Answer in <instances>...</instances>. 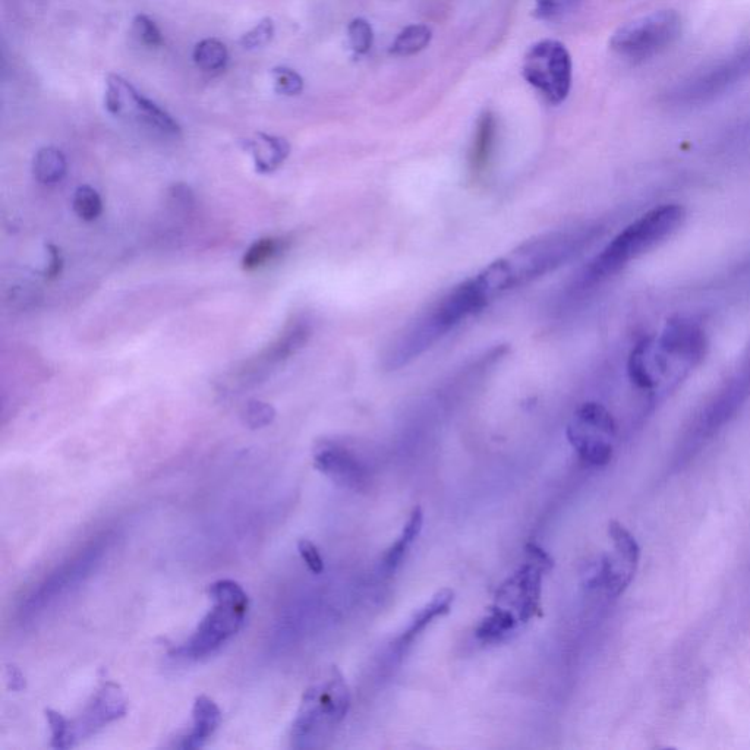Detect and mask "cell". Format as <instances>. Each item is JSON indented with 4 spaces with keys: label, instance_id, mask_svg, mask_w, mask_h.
<instances>
[{
    "label": "cell",
    "instance_id": "obj_1",
    "mask_svg": "<svg viewBox=\"0 0 750 750\" xmlns=\"http://www.w3.org/2000/svg\"><path fill=\"white\" fill-rule=\"evenodd\" d=\"M485 307H488L487 302L475 288L472 277L459 283L419 315L414 323L403 329L402 333L397 334L384 355V368L396 371L411 364L463 321L480 313Z\"/></svg>",
    "mask_w": 750,
    "mask_h": 750
},
{
    "label": "cell",
    "instance_id": "obj_2",
    "mask_svg": "<svg viewBox=\"0 0 750 750\" xmlns=\"http://www.w3.org/2000/svg\"><path fill=\"white\" fill-rule=\"evenodd\" d=\"M685 219L686 210L679 204H667L648 211L619 233L591 261L584 274V283L592 285L619 273L630 261L641 257L673 235Z\"/></svg>",
    "mask_w": 750,
    "mask_h": 750
},
{
    "label": "cell",
    "instance_id": "obj_3",
    "mask_svg": "<svg viewBox=\"0 0 750 750\" xmlns=\"http://www.w3.org/2000/svg\"><path fill=\"white\" fill-rule=\"evenodd\" d=\"M213 608L201 620L194 635L185 644L173 649L178 660L198 661L219 651L244 626L250 600L242 586L222 579L210 586Z\"/></svg>",
    "mask_w": 750,
    "mask_h": 750
},
{
    "label": "cell",
    "instance_id": "obj_4",
    "mask_svg": "<svg viewBox=\"0 0 750 750\" xmlns=\"http://www.w3.org/2000/svg\"><path fill=\"white\" fill-rule=\"evenodd\" d=\"M351 708V692L342 673L333 668L329 679L305 692L292 726V746L298 749L317 748L321 740L343 720Z\"/></svg>",
    "mask_w": 750,
    "mask_h": 750
},
{
    "label": "cell",
    "instance_id": "obj_5",
    "mask_svg": "<svg viewBox=\"0 0 750 750\" xmlns=\"http://www.w3.org/2000/svg\"><path fill=\"white\" fill-rule=\"evenodd\" d=\"M682 28L676 11L652 12L622 25L611 37V50L630 61H642L676 43Z\"/></svg>",
    "mask_w": 750,
    "mask_h": 750
},
{
    "label": "cell",
    "instance_id": "obj_6",
    "mask_svg": "<svg viewBox=\"0 0 750 750\" xmlns=\"http://www.w3.org/2000/svg\"><path fill=\"white\" fill-rule=\"evenodd\" d=\"M526 562L497 589L496 604L518 617L521 625L541 614L542 576L553 567V559L540 545H526Z\"/></svg>",
    "mask_w": 750,
    "mask_h": 750
},
{
    "label": "cell",
    "instance_id": "obj_7",
    "mask_svg": "<svg viewBox=\"0 0 750 750\" xmlns=\"http://www.w3.org/2000/svg\"><path fill=\"white\" fill-rule=\"evenodd\" d=\"M572 58L557 40L534 44L523 59V78L551 105H560L572 88Z\"/></svg>",
    "mask_w": 750,
    "mask_h": 750
},
{
    "label": "cell",
    "instance_id": "obj_8",
    "mask_svg": "<svg viewBox=\"0 0 750 750\" xmlns=\"http://www.w3.org/2000/svg\"><path fill=\"white\" fill-rule=\"evenodd\" d=\"M614 437L616 421L600 403L579 406L567 425V440L579 458L597 468L608 465L613 458Z\"/></svg>",
    "mask_w": 750,
    "mask_h": 750
},
{
    "label": "cell",
    "instance_id": "obj_9",
    "mask_svg": "<svg viewBox=\"0 0 750 750\" xmlns=\"http://www.w3.org/2000/svg\"><path fill=\"white\" fill-rule=\"evenodd\" d=\"M106 84L105 105L110 115L122 116L131 113L141 124L150 126L166 137L181 135V126L178 122L162 107L138 93L121 75L110 74Z\"/></svg>",
    "mask_w": 750,
    "mask_h": 750
},
{
    "label": "cell",
    "instance_id": "obj_10",
    "mask_svg": "<svg viewBox=\"0 0 750 750\" xmlns=\"http://www.w3.org/2000/svg\"><path fill=\"white\" fill-rule=\"evenodd\" d=\"M750 396V343L746 348L745 355L740 359L739 367L734 371L729 380L721 387L720 392L714 396L711 403L705 406L701 417L698 419L696 433L699 437H707L714 434L718 428L723 427L733 415L739 411L740 406Z\"/></svg>",
    "mask_w": 750,
    "mask_h": 750
},
{
    "label": "cell",
    "instance_id": "obj_11",
    "mask_svg": "<svg viewBox=\"0 0 750 750\" xmlns=\"http://www.w3.org/2000/svg\"><path fill=\"white\" fill-rule=\"evenodd\" d=\"M126 714V699L121 686L105 682L94 693L80 717L69 721V748L84 742L107 724L119 720Z\"/></svg>",
    "mask_w": 750,
    "mask_h": 750
},
{
    "label": "cell",
    "instance_id": "obj_12",
    "mask_svg": "<svg viewBox=\"0 0 750 750\" xmlns=\"http://www.w3.org/2000/svg\"><path fill=\"white\" fill-rule=\"evenodd\" d=\"M314 466L330 480L352 490L368 484L367 466L354 450L334 440H324L314 449Z\"/></svg>",
    "mask_w": 750,
    "mask_h": 750
},
{
    "label": "cell",
    "instance_id": "obj_13",
    "mask_svg": "<svg viewBox=\"0 0 750 750\" xmlns=\"http://www.w3.org/2000/svg\"><path fill=\"white\" fill-rule=\"evenodd\" d=\"M102 547H91L85 550L83 554L75 557L72 562L66 563L58 572L53 573L49 579L36 592L25 607L24 613H39L42 608L49 605L52 601L58 600L61 595L66 594L69 588L77 585L81 578L91 572L93 566H96L102 557Z\"/></svg>",
    "mask_w": 750,
    "mask_h": 750
},
{
    "label": "cell",
    "instance_id": "obj_14",
    "mask_svg": "<svg viewBox=\"0 0 750 750\" xmlns=\"http://www.w3.org/2000/svg\"><path fill=\"white\" fill-rule=\"evenodd\" d=\"M657 342L664 351L689 368L699 364L707 351V337H705L704 330L698 324L685 318L670 321Z\"/></svg>",
    "mask_w": 750,
    "mask_h": 750
},
{
    "label": "cell",
    "instance_id": "obj_15",
    "mask_svg": "<svg viewBox=\"0 0 750 750\" xmlns=\"http://www.w3.org/2000/svg\"><path fill=\"white\" fill-rule=\"evenodd\" d=\"M311 330L310 324L305 320L293 321L291 326L286 327L285 332L280 334L279 339L269 346L266 352L258 358V364L254 367L247 368V374L251 377H255V374L261 373V371L269 370L274 365L280 364V362L288 359L289 356L298 352L302 346L307 343L310 339Z\"/></svg>",
    "mask_w": 750,
    "mask_h": 750
},
{
    "label": "cell",
    "instance_id": "obj_16",
    "mask_svg": "<svg viewBox=\"0 0 750 750\" xmlns=\"http://www.w3.org/2000/svg\"><path fill=\"white\" fill-rule=\"evenodd\" d=\"M496 140L497 119L493 112L487 110L478 119L471 153H469V170L475 181L481 179L490 169L494 150H496Z\"/></svg>",
    "mask_w": 750,
    "mask_h": 750
},
{
    "label": "cell",
    "instance_id": "obj_17",
    "mask_svg": "<svg viewBox=\"0 0 750 750\" xmlns=\"http://www.w3.org/2000/svg\"><path fill=\"white\" fill-rule=\"evenodd\" d=\"M222 723V712L216 702L207 696L201 695L195 699L192 708V730L187 736L182 737L179 748L194 750L204 748L207 740L213 736L214 731Z\"/></svg>",
    "mask_w": 750,
    "mask_h": 750
},
{
    "label": "cell",
    "instance_id": "obj_18",
    "mask_svg": "<svg viewBox=\"0 0 750 750\" xmlns=\"http://www.w3.org/2000/svg\"><path fill=\"white\" fill-rule=\"evenodd\" d=\"M453 601H455V592H453L452 589H441L440 592H437V594L434 595L433 600H431L430 603L425 604L424 607L415 614L414 619L409 623L408 629H406L405 632L399 636V639H397L396 648L399 649V651L408 648L409 644H412L414 639L417 638L418 635H421V632H424L425 627L433 623V620L450 613Z\"/></svg>",
    "mask_w": 750,
    "mask_h": 750
},
{
    "label": "cell",
    "instance_id": "obj_19",
    "mask_svg": "<svg viewBox=\"0 0 750 750\" xmlns=\"http://www.w3.org/2000/svg\"><path fill=\"white\" fill-rule=\"evenodd\" d=\"M245 147L251 151L255 167L261 173H271L279 169L291 153V144L288 140L264 132L255 135L254 140L247 141Z\"/></svg>",
    "mask_w": 750,
    "mask_h": 750
},
{
    "label": "cell",
    "instance_id": "obj_20",
    "mask_svg": "<svg viewBox=\"0 0 750 750\" xmlns=\"http://www.w3.org/2000/svg\"><path fill=\"white\" fill-rule=\"evenodd\" d=\"M519 626H521V622L512 611L494 604L488 616L482 619L475 633H477V638L480 641L487 642V644H496V642L509 638Z\"/></svg>",
    "mask_w": 750,
    "mask_h": 750
},
{
    "label": "cell",
    "instance_id": "obj_21",
    "mask_svg": "<svg viewBox=\"0 0 750 750\" xmlns=\"http://www.w3.org/2000/svg\"><path fill=\"white\" fill-rule=\"evenodd\" d=\"M422 526H424V513H422L421 507L418 506L412 510L408 522L403 526L400 537L397 538L395 544L384 554L383 563H381L384 572L393 573L400 566L403 557L408 553L409 547L414 544V541L421 534Z\"/></svg>",
    "mask_w": 750,
    "mask_h": 750
},
{
    "label": "cell",
    "instance_id": "obj_22",
    "mask_svg": "<svg viewBox=\"0 0 750 750\" xmlns=\"http://www.w3.org/2000/svg\"><path fill=\"white\" fill-rule=\"evenodd\" d=\"M66 165L65 156L61 150L55 147H44L37 151L33 162L34 178L42 185H56L65 178Z\"/></svg>",
    "mask_w": 750,
    "mask_h": 750
},
{
    "label": "cell",
    "instance_id": "obj_23",
    "mask_svg": "<svg viewBox=\"0 0 750 750\" xmlns=\"http://www.w3.org/2000/svg\"><path fill=\"white\" fill-rule=\"evenodd\" d=\"M431 39H433V31L427 25H409L396 37L390 53L395 56H402V58L417 55V53L427 49Z\"/></svg>",
    "mask_w": 750,
    "mask_h": 750
},
{
    "label": "cell",
    "instance_id": "obj_24",
    "mask_svg": "<svg viewBox=\"0 0 750 750\" xmlns=\"http://www.w3.org/2000/svg\"><path fill=\"white\" fill-rule=\"evenodd\" d=\"M192 58H194L195 65L203 71H220L228 63V47L220 40L204 39L195 46Z\"/></svg>",
    "mask_w": 750,
    "mask_h": 750
},
{
    "label": "cell",
    "instance_id": "obj_25",
    "mask_svg": "<svg viewBox=\"0 0 750 750\" xmlns=\"http://www.w3.org/2000/svg\"><path fill=\"white\" fill-rule=\"evenodd\" d=\"M283 250V241L274 238H263L255 241L242 258V269L254 271L266 266L269 261Z\"/></svg>",
    "mask_w": 750,
    "mask_h": 750
},
{
    "label": "cell",
    "instance_id": "obj_26",
    "mask_svg": "<svg viewBox=\"0 0 750 750\" xmlns=\"http://www.w3.org/2000/svg\"><path fill=\"white\" fill-rule=\"evenodd\" d=\"M75 214L84 222H93L102 214L103 201L96 189L83 185L78 187L72 200Z\"/></svg>",
    "mask_w": 750,
    "mask_h": 750
},
{
    "label": "cell",
    "instance_id": "obj_27",
    "mask_svg": "<svg viewBox=\"0 0 750 750\" xmlns=\"http://www.w3.org/2000/svg\"><path fill=\"white\" fill-rule=\"evenodd\" d=\"M608 535H610L616 553L625 557L627 562L638 566L639 557H641V548H639L635 537L627 531L625 526L622 523L611 521L610 525H608Z\"/></svg>",
    "mask_w": 750,
    "mask_h": 750
},
{
    "label": "cell",
    "instance_id": "obj_28",
    "mask_svg": "<svg viewBox=\"0 0 750 750\" xmlns=\"http://www.w3.org/2000/svg\"><path fill=\"white\" fill-rule=\"evenodd\" d=\"M584 0H537L534 15L542 21H559L581 8Z\"/></svg>",
    "mask_w": 750,
    "mask_h": 750
},
{
    "label": "cell",
    "instance_id": "obj_29",
    "mask_svg": "<svg viewBox=\"0 0 750 750\" xmlns=\"http://www.w3.org/2000/svg\"><path fill=\"white\" fill-rule=\"evenodd\" d=\"M271 78H273L274 91L280 96H299L304 90V78L288 66H276L271 71Z\"/></svg>",
    "mask_w": 750,
    "mask_h": 750
},
{
    "label": "cell",
    "instance_id": "obj_30",
    "mask_svg": "<svg viewBox=\"0 0 750 750\" xmlns=\"http://www.w3.org/2000/svg\"><path fill=\"white\" fill-rule=\"evenodd\" d=\"M349 44L356 55L370 52L374 43L373 27L364 18H355L348 27Z\"/></svg>",
    "mask_w": 750,
    "mask_h": 750
},
{
    "label": "cell",
    "instance_id": "obj_31",
    "mask_svg": "<svg viewBox=\"0 0 750 750\" xmlns=\"http://www.w3.org/2000/svg\"><path fill=\"white\" fill-rule=\"evenodd\" d=\"M274 37V22L271 18H263L254 28H251L248 33L239 40V44L244 47L245 50H258L264 49L269 46L271 40Z\"/></svg>",
    "mask_w": 750,
    "mask_h": 750
},
{
    "label": "cell",
    "instance_id": "obj_32",
    "mask_svg": "<svg viewBox=\"0 0 750 750\" xmlns=\"http://www.w3.org/2000/svg\"><path fill=\"white\" fill-rule=\"evenodd\" d=\"M245 424L251 428V430H260V428L267 427L276 418V411L270 403L261 402V400H251L248 405L245 406L244 414H242Z\"/></svg>",
    "mask_w": 750,
    "mask_h": 750
},
{
    "label": "cell",
    "instance_id": "obj_33",
    "mask_svg": "<svg viewBox=\"0 0 750 750\" xmlns=\"http://www.w3.org/2000/svg\"><path fill=\"white\" fill-rule=\"evenodd\" d=\"M46 718L52 733V748L69 749V720L55 709H46Z\"/></svg>",
    "mask_w": 750,
    "mask_h": 750
},
{
    "label": "cell",
    "instance_id": "obj_34",
    "mask_svg": "<svg viewBox=\"0 0 750 750\" xmlns=\"http://www.w3.org/2000/svg\"><path fill=\"white\" fill-rule=\"evenodd\" d=\"M134 33L144 46L159 47L163 44L162 31L147 15L140 14L134 18Z\"/></svg>",
    "mask_w": 750,
    "mask_h": 750
},
{
    "label": "cell",
    "instance_id": "obj_35",
    "mask_svg": "<svg viewBox=\"0 0 750 750\" xmlns=\"http://www.w3.org/2000/svg\"><path fill=\"white\" fill-rule=\"evenodd\" d=\"M298 551L301 554L302 560H304V563L307 564L308 569L314 575H320V573L324 572L323 557H321L320 551H318L313 542L308 540L299 541Z\"/></svg>",
    "mask_w": 750,
    "mask_h": 750
},
{
    "label": "cell",
    "instance_id": "obj_36",
    "mask_svg": "<svg viewBox=\"0 0 750 750\" xmlns=\"http://www.w3.org/2000/svg\"><path fill=\"white\" fill-rule=\"evenodd\" d=\"M47 254H49V264L44 270V277L47 280L58 279L63 270L62 252L56 245L49 244L47 245Z\"/></svg>",
    "mask_w": 750,
    "mask_h": 750
},
{
    "label": "cell",
    "instance_id": "obj_37",
    "mask_svg": "<svg viewBox=\"0 0 750 750\" xmlns=\"http://www.w3.org/2000/svg\"><path fill=\"white\" fill-rule=\"evenodd\" d=\"M6 680H8V688L14 690V692H21L27 686L24 674L14 664H9L8 668H6Z\"/></svg>",
    "mask_w": 750,
    "mask_h": 750
}]
</instances>
